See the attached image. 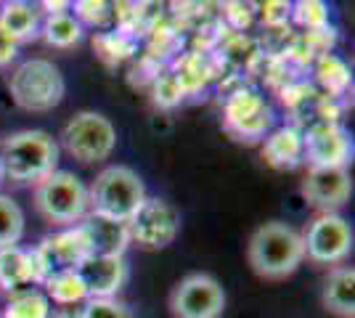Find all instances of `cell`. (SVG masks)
I'll return each mask as SVG.
<instances>
[{
  "label": "cell",
  "mask_w": 355,
  "mask_h": 318,
  "mask_svg": "<svg viewBox=\"0 0 355 318\" xmlns=\"http://www.w3.org/2000/svg\"><path fill=\"white\" fill-rule=\"evenodd\" d=\"M83 318H135L128 305L117 300H88L83 308Z\"/></svg>",
  "instance_id": "28"
},
{
  "label": "cell",
  "mask_w": 355,
  "mask_h": 318,
  "mask_svg": "<svg viewBox=\"0 0 355 318\" xmlns=\"http://www.w3.org/2000/svg\"><path fill=\"white\" fill-rule=\"evenodd\" d=\"M11 98L24 112H51L61 104L67 82L61 69L48 59H30L11 75Z\"/></svg>",
  "instance_id": "4"
},
{
  "label": "cell",
  "mask_w": 355,
  "mask_h": 318,
  "mask_svg": "<svg viewBox=\"0 0 355 318\" xmlns=\"http://www.w3.org/2000/svg\"><path fill=\"white\" fill-rule=\"evenodd\" d=\"M305 258L318 265H337L353 249V228L337 212H321L302 233Z\"/></svg>",
  "instance_id": "9"
},
{
  "label": "cell",
  "mask_w": 355,
  "mask_h": 318,
  "mask_svg": "<svg viewBox=\"0 0 355 318\" xmlns=\"http://www.w3.org/2000/svg\"><path fill=\"white\" fill-rule=\"evenodd\" d=\"M61 143L83 165H96L112 157L117 146L114 125L98 112H77L61 130Z\"/></svg>",
  "instance_id": "6"
},
{
  "label": "cell",
  "mask_w": 355,
  "mask_h": 318,
  "mask_svg": "<svg viewBox=\"0 0 355 318\" xmlns=\"http://www.w3.org/2000/svg\"><path fill=\"white\" fill-rule=\"evenodd\" d=\"M173 75H175L178 82L183 85V91L191 93V91H196L199 85L207 82V64L202 59V53H189V56H183V59L175 64Z\"/></svg>",
  "instance_id": "25"
},
{
  "label": "cell",
  "mask_w": 355,
  "mask_h": 318,
  "mask_svg": "<svg viewBox=\"0 0 355 318\" xmlns=\"http://www.w3.org/2000/svg\"><path fill=\"white\" fill-rule=\"evenodd\" d=\"M353 157V141L337 122H315L302 133V159L311 167H347Z\"/></svg>",
  "instance_id": "11"
},
{
  "label": "cell",
  "mask_w": 355,
  "mask_h": 318,
  "mask_svg": "<svg viewBox=\"0 0 355 318\" xmlns=\"http://www.w3.org/2000/svg\"><path fill=\"white\" fill-rule=\"evenodd\" d=\"M74 19L83 24V21H88V24H104L106 19H109V6L101 3V0H77L74 3Z\"/></svg>",
  "instance_id": "29"
},
{
  "label": "cell",
  "mask_w": 355,
  "mask_h": 318,
  "mask_svg": "<svg viewBox=\"0 0 355 318\" xmlns=\"http://www.w3.org/2000/svg\"><path fill=\"white\" fill-rule=\"evenodd\" d=\"M315 75H318V82L326 88V93H331V96H342V93L350 88V69L334 53H324L318 59Z\"/></svg>",
  "instance_id": "24"
},
{
  "label": "cell",
  "mask_w": 355,
  "mask_h": 318,
  "mask_svg": "<svg viewBox=\"0 0 355 318\" xmlns=\"http://www.w3.org/2000/svg\"><path fill=\"white\" fill-rule=\"evenodd\" d=\"M350 191L347 167H311L302 181V197L321 212H337L350 199Z\"/></svg>",
  "instance_id": "13"
},
{
  "label": "cell",
  "mask_w": 355,
  "mask_h": 318,
  "mask_svg": "<svg viewBox=\"0 0 355 318\" xmlns=\"http://www.w3.org/2000/svg\"><path fill=\"white\" fill-rule=\"evenodd\" d=\"M273 125V112L266 104V98L260 93L241 88L234 96H228V101L223 106V127L236 138V141H247L254 143Z\"/></svg>",
  "instance_id": "10"
},
{
  "label": "cell",
  "mask_w": 355,
  "mask_h": 318,
  "mask_svg": "<svg viewBox=\"0 0 355 318\" xmlns=\"http://www.w3.org/2000/svg\"><path fill=\"white\" fill-rule=\"evenodd\" d=\"M51 316V305L48 297L37 289H24L16 292L11 297V303L6 305L3 318H48Z\"/></svg>",
  "instance_id": "23"
},
{
  "label": "cell",
  "mask_w": 355,
  "mask_h": 318,
  "mask_svg": "<svg viewBox=\"0 0 355 318\" xmlns=\"http://www.w3.org/2000/svg\"><path fill=\"white\" fill-rule=\"evenodd\" d=\"M321 303L334 316H355V271L350 265H337L326 276L324 289H321Z\"/></svg>",
  "instance_id": "17"
},
{
  "label": "cell",
  "mask_w": 355,
  "mask_h": 318,
  "mask_svg": "<svg viewBox=\"0 0 355 318\" xmlns=\"http://www.w3.org/2000/svg\"><path fill=\"white\" fill-rule=\"evenodd\" d=\"M263 159L273 170H292L302 162V133L297 127H279L263 141Z\"/></svg>",
  "instance_id": "18"
},
{
  "label": "cell",
  "mask_w": 355,
  "mask_h": 318,
  "mask_svg": "<svg viewBox=\"0 0 355 318\" xmlns=\"http://www.w3.org/2000/svg\"><path fill=\"white\" fill-rule=\"evenodd\" d=\"M59 143L45 130H19L0 141V175L14 183H37L56 173Z\"/></svg>",
  "instance_id": "2"
},
{
  "label": "cell",
  "mask_w": 355,
  "mask_h": 318,
  "mask_svg": "<svg viewBox=\"0 0 355 318\" xmlns=\"http://www.w3.org/2000/svg\"><path fill=\"white\" fill-rule=\"evenodd\" d=\"M88 202L93 207V215L128 223L135 210L146 202V186L135 170L125 165H112L101 170L98 178L93 181Z\"/></svg>",
  "instance_id": "3"
},
{
  "label": "cell",
  "mask_w": 355,
  "mask_h": 318,
  "mask_svg": "<svg viewBox=\"0 0 355 318\" xmlns=\"http://www.w3.org/2000/svg\"><path fill=\"white\" fill-rule=\"evenodd\" d=\"M225 310V292L209 273H189L170 292L173 318H220Z\"/></svg>",
  "instance_id": "8"
},
{
  "label": "cell",
  "mask_w": 355,
  "mask_h": 318,
  "mask_svg": "<svg viewBox=\"0 0 355 318\" xmlns=\"http://www.w3.org/2000/svg\"><path fill=\"white\" fill-rule=\"evenodd\" d=\"M43 37L53 48H72L83 37V24L72 14H48L43 21Z\"/></svg>",
  "instance_id": "20"
},
{
  "label": "cell",
  "mask_w": 355,
  "mask_h": 318,
  "mask_svg": "<svg viewBox=\"0 0 355 318\" xmlns=\"http://www.w3.org/2000/svg\"><path fill=\"white\" fill-rule=\"evenodd\" d=\"M35 249L43 260L48 276L61 271H77V265L85 258H90L88 239H85L80 226L67 228V231L53 233V236H45L40 247H35Z\"/></svg>",
  "instance_id": "14"
},
{
  "label": "cell",
  "mask_w": 355,
  "mask_h": 318,
  "mask_svg": "<svg viewBox=\"0 0 355 318\" xmlns=\"http://www.w3.org/2000/svg\"><path fill=\"white\" fill-rule=\"evenodd\" d=\"M45 279L48 271L37 249H21V247L0 249V289L16 294L24 292L30 284H43Z\"/></svg>",
  "instance_id": "15"
},
{
  "label": "cell",
  "mask_w": 355,
  "mask_h": 318,
  "mask_svg": "<svg viewBox=\"0 0 355 318\" xmlns=\"http://www.w3.org/2000/svg\"><path fill=\"white\" fill-rule=\"evenodd\" d=\"M24 236V212L11 197L0 194V249L19 247Z\"/></svg>",
  "instance_id": "22"
},
{
  "label": "cell",
  "mask_w": 355,
  "mask_h": 318,
  "mask_svg": "<svg viewBox=\"0 0 355 318\" xmlns=\"http://www.w3.org/2000/svg\"><path fill=\"white\" fill-rule=\"evenodd\" d=\"M35 207L53 226H74L90 207L88 188L77 175L56 170L35 186Z\"/></svg>",
  "instance_id": "5"
},
{
  "label": "cell",
  "mask_w": 355,
  "mask_h": 318,
  "mask_svg": "<svg viewBox=\"0 0 355 318\" xmlns=\"http://www.w3.org/2000/svg\"><path fill=\"white\" fill-rule=\"evenodd\" d=\"M183 96H186V91H183V85L178 82V77L173 72H164V75H159L154 80V101L159 106H164V109L180 104Z\"/></svg>",
  "instance_id": "27"
},
{
  "label": "cell",
  "mask_w": 355,
  "mask_h": 318,
  "mask_svg": "<svg viewBox=\"0 0 355 318\" xmlns=\"http://www.w3.org/2000/svg\"><path fill=\"white\" fill-rule=\"evenodd\" d=\"M88 300H112L128 281L125 255H90L77 265Z\"/></svg>",
  "instance_id": "12"
},
{
  "label": "cell",
  "mask_w": 355,
  "mask_h": 318,
  "mask_svg": "<svg viewBox=\"0 0 355 318\" xmlns=\"http://www.w3.org/2000/svg\"><path fill=\"white\" fill-rule=\"evenodd\" d=\"M37 35V14L30 3H6L0 8V40L6 43H21Z\"/></svg>",
  "instance_id": "19"
},
{
  "label": "cell",
  "mask_w": 355,
  "mask_h": 318,
  "mask_svg": "<svg viewBox=\"0 0 355 318\" xmlns=\"http://www.w3.org/2000/svg\"><path fill=\"white\" fill-rule=\"evenodd\" d=\"M292 16H295L297 24L308 27V32L329 27V8L321 0H300L292 6Z\"/></svg>",
  "instance_id": "26"
},
{
  "label": "cell",
  "mask_w": 355,
  "mask_h": 318,
  "mask_svg": "<svg viewBox=\"0 0 355 318\" xmlns=\"http://www.w3.org/2000/svg\"><path fill=\"white\" fill-rule=\"evenodd\" d=\"M43 287H45V292H48V297L61 305H72V303H80V300H88L85 287H83L77 271L51 273L43 281Z\"/></svg>",
  "instance_id": "21"
},
{
  "label": "cell",
  "mask_w": 355,
  "mask_h": 318,
  "mask_svg": "<svg viewBox=\"0 0 355 318\" xmlns=\"http://www.w3.org/2000/svg\"><path fill=\"white\" fill-rule=\"evenodd\" d=\"M247 260H250V268L260 279H270V281L286 279L305 260L302 233L295 231L292 226L282 223V220L263 223L250 236Z\"/></svg>",
  "instance_id": "1"
},
{
  "label": "cell",
  "mask_w": 355,
  "mask_h": 318,
  "mask_svg": "<svg viewBox=\"0 0 355 318\" xmlns=\"http://www.w3.org/2000/svg\"><path fill=\"white\" fill-rule=\"evenodd\" d=\"M128 231H130V242H135L141 249L157 252V249L170 247L178 239L180 212L167 199L146 197V202L128 220Z\"/></svg>",
  "instance_id": "7"
},
{
  "label": "cell",
  "mask_w": 355,
  "mask_h": 318,
  "mask_svg": "<svg viewBox=\"0 0 355 318\" xmlns=\"http://www.w3.org/2000/svg\"><path fill=\"white\" fill-rule=\"evenodd\" d=\"M80 228L88 239L90 255H125L130 244V231L122 220H112L90 212L85 223H80Z\"/></svg>",
  "instance_id": "16"
}]
</instances>
